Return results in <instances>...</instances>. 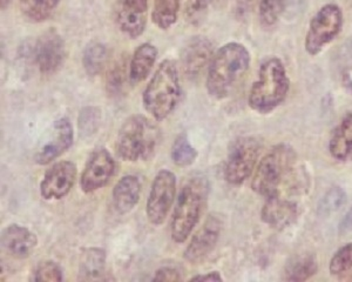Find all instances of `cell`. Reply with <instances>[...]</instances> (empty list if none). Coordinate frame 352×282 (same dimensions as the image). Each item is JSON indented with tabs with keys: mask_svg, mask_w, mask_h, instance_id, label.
Listing matches in <instances>:
<instances>
[{
	"mask_svg": "<svg viewBox=\"0 0 352 282\" xmlns=\"http://www.w3.org/2000/svg\"><path fill=\"white\" fill-rule=\"evenodd\" d=\"M159 132L152 121L140 116H132L124 121L118 138V153L126 162L148 160L155 152Z\"/></svg>",
	"mask_w": 352,
	"mask_h": 282,
	"instance_id": "6",
	"label": "cell"
},
{
	"mask_svg": "<svg viewBox=\"0 0 352 282\" xmlns=\"http://www.w3.org/2000/svg\"><path fill=\"white\" fill-rule=\"evenodd\" d=\"M180 76L174 61H164L157 67L142 96L144 107L156 121L172 114L181 99Z\"/></svg>",
	"mask_w": 352,
	"mask_h": 282,
	"instance_id": "4",
	"label": "cell"
},
{
	"mask_svg": "<svg viewBox=\"0 0 352 282\" xmlns=\"http://www.w3.org/2000/svg\"><path fill=\"white\" fill-rule=\"evenodd\" d=\"M116 173V160L107 149L93 152L81 173L80 186L86 194L94 193L107 185Z\"/></svg>",
	"mask_w": 352,
	"mask_h": 282,
	"instance_id": "11",
	"label": "cell"
},
{
	"mask_svg": "<svg viewBox=\"0 0 352 282\" xmlns=\"http://www.w3.org/2000/svg\"><path fill=\"white\" fill-rule=\"evenodd\" d=\"M297 155L294 149L285 144L272 147L258 162L252 177V188L255 193L268 197L287 190L295 193L305 188V177L296 172Z\"/></svg>",
	"mask_w": 352,
	"mask_h": 282,
	"instance_id": "1",
	"label": "cell"
},
{
	"mask_svg": "<svg viewBox=\"0 0 352 282\" xmlns=\"http://www.w3.org/2000/svg\"><path fill=\"white\" fill-rule=\"evenodd\" d=\"M30 54L39 72L48 76L56 73L64 64L66 45L63 36L51 28L38 38L30 50Z\"/></svg>",
	"mask_w": 352,
	"mask_h": 282,
	"instance_id": "10",
	"label": "cell"
},
{
	"mask_svg": "<svg viewBox=\"0 0 352 282\" xmlns=\"http://www.w3.org/2000/svg\"><path fill=\"white\" fill-rule=\"evenodd\" d=\"M181 275L179 270L173 267H162L157 270L154 275L155 281H181Z\"/></svg>",
	"mask_w": 352,
	"mask_h": 282,
	"instance_id": "35",
	"label": "cell"
},
{
	"mask_svg": "<svg viewBox=\"0 0 352 282\" xmlns=\"http://www.w3.org/2000/svg\"><path fill=\"white\" fill-rule=\"evenodd\" d=\"M352 268V242L340 247L336 253L332 255L329 270L332 275L343 274Z\"/></svg>",
	"mask_w": 352,
	"mask_h": 282,
	"instance_id": "30",
	"label": "cell"
},
{
	"mask_svg": "<svg viewBox=\"0 0 352 282\" xmlns=\"http://www.w3.org/2000/svg\"><path fill=\"white\" fill-rule=\"evenodd\" d=\"M346 202V194L340 187H332L324 197H322L318 205V214L327 217L332 213H336Z\"/></svg>",
	"mask_w": 352,
	"mask_h": 282,
	"instance_id": "29",
	"label": "cell"
},
{
	"mask_svg": "<svg viewBox=\"0 0 352 282\" xmlns=\"http://www.w3.org/2000/svg\"><path fill=\"white\" fill-rule=\"evenodd\" d=\"M318 270V263L315 255L305 254L296 258L292 259L285 268V281L302 282L307 281L316 274Z\"/></svg>",
	"mask_w": 352,
	"mask_h": 282,
	"instance_id": "23",
	"label": "cell"
},
{
	"mask_svg": "<svg viewBox=\"0 0 352 282\" xmlns=\"http://www.w3.org/2000/svg\"><path fill=\"white\" fill-rule=\"evenodd\" d=\"M261 149V141L256 138L242 137L234 141L224 166L226 182L235 186L243 184L252 175Z\"/></svg>",
	"mask_w": 352,
	"mask_h": 282,
	"instance_id": "8",
	"label": "cell"
},
{
	"mask_svg": "<svg viewBox=\"0 0 352 282\" xmlns=\"http://www.w3.org/2000/svg\"><path fill=\"white\" fill-rule=\"evenodd\" d=\"M100 122V109L96 107H85L79 116V129L84 137L94 134Z\"/></svg>",
	"mask_w": 352,
	"mask_h": 282,
	"instance_id": "32",
	"label": "cell"
},
{
	"mask_svg": "<svg viewBox=\"0 0 352 282\" xmlns=\"http://www.w3.org/2000/svg\"><path fill=\"white\" fill-rule=\"evenodd\" d=\"M250 53L240 43L223 45L212 56L207 74V91L209 96L222 100L236 87L250 67Z\"/></svg>",
	"mask_w": 352,
	"mask_h": 282,
	"instance_id": "2",
	"label": "cell"
},
{
	"mask_svg": "<svg viewBox=\"0 0 352 282\" xmlns=\"http://www.w3.org/2000/svg\"><path fill=\"white\" fill-rule=\"evenodd\" d=\"M124 80H126V61L124 58H120L113 64L109 69L107 77V91L112 96H116L124 89Z\"/></svg>",
	"mask_w": 352,
	"mask_h": 282,
	"instance_id": "31",
	"label": "cell"
},
{
	"mask_svg": "<svg viewBox=\"0 0 352 282\" xmlns=\"http://www.w3.org/2000/svg\"><path fill=\"white\" fill-rule=\"evenodd\" d=\"M289 1L290 0H260L258 13L261 24L264 28H270L276 24L287 10Z\"/></svg>",
	"mask_w": 352,
	"mask_h": 282,
	"instance_id": "28",
	"label": "cell"
},
{
	"mask_svg": "<svg viewBox=\"0 0 352 282\" xmlns=\"http://www.w3.org/2000/svg\"><path fill=\"white\" fill-rule=\"evenodd\" d=\"M159 51L151 43L141 44L133 54L129 63V81L132 85H138L148 77L157 59Z\"/></svg>",
	"mask_w": 352,
	"mask_h": 282,
	"instance_id": "21",
	"label": "cell"
},
{
	"mask_svg": "<svg viewBox=\"0 0 352 282\" xmlns=\"http://www.w3.org/2000/svg\"><path fill=\"white\" fill-rule=\"evenodd\" d=\"M352 230V207L345 214L344 218L342 219L340 224V233L345 234Z\"/></svg>",
	"mask_w": 352,
	"mask_h": 282,
	"instance_id": "37",
	"label": "cell"
},
{
	"mask_svg": "<svg viewBox=\"0 0 352 282\" xmlns=\"http://www.w3.org/2000/svg\"><path fill=\"white\" fill-rule=\"evenodd\" d=\"M107 61V50L101 43H91L82 54V65L88 76L96 77L104 69Z\"/></svg>",
	"mask_w": 352,
	"mask_h": 282,
	"instance_id": "26",
	"label": "cell"
},
{
	"mask_svg": "<svg viewBox=\"0 0 352 282\" xmlns=\"http://www.w3.org/2000/svg\"><path fill=\"white\" fill-rule=\"evenodd\" d=\"M329 151L338 162H352V113H346L332 131Z\"/></svg>",
	"mask_w": 352,
	"mask_h": 282,
	"instance_id": "20",
	"label": "cell"
},
{
	"mask_svg": "<svg viewBox=\"0 0 352 282\" xmlns=\"http://www.w3.org/2000/svg\"><path fill=\"white\" fill-rule=\"evenodd\" d=\"M36 234L25 226L13 224L8 226L1 234V247L13 258H28L36 250Z\"/></svg>",
	"mask_w": 352,
	"mask_h": 282,
	"instance_id": "18",
	"label": "cell"
},
{
	"mask_svg": "<svg viewBox=\"0 0 352 282\" xmlns=\"http://www.w3.org/2000/svg\"><path fill=\"white\" fill-rule=\"evenodd\" d=\"M212 0H189L187 8V17L192 24H197L202 21L204 14L208 10Z\"/></svg>",
	"mask_w": 352,
	"mask_h": 282,
	"instance_id": "34",
	"label": "cell"
},
{
	"mask_svg": "<svg viewBox=\"0 0 352 282\" xmlns=\"http://www.w3.org/2000/svg\"><path fill=\"white\" fill-rule=\"evenodd\" d=\"M290 80L280 58L272 56L261 64L256 80L249 92L248 104L252 111L268 114L280 107L288 97Z\"/></svg>",
	"mask_w": 352,
	"mask_h": 282,
	"instance_id": "3",
	"label": "cell"
},
{
	"mask_svg": "<svg viewBox=\"0 0 352 282\" xmlns=\"http://www.w3.org/2000/svg\"><path fill=\"white\" fill-rule=\"evenodd\" d=\"M197 158V151L189 142L186 134L176 138L172 147V160L179 167H188L192 165Z\"/></svg>",
	"mask_w": 352,
	"mask_h": 282,
	"instance_id": "27",
	"label": "cell"
},
{
	"mask_svg": "<svg viewBox=\"0 0 352 282\" xmlns=\"http://www.w3.org/2000/svg\"><path fill=\"white\" fill-rule=\"evenodd\" d=\"M78 169L74 162H58L45 173L41 194L45 200H60L72 190Z\"/></svg>",
	"mask_w": 352,
	"mask_h": 282,
	"instance_id": "13",
	"label": "cell"
},
{
	"mask_svg": "<svg viewBox=\"0 0 352 282\" xmlns=\"http://www.w3.org/2000/svg\"><path fill=\"white\" fill-rule=\"evenodd\" d=\"M209 195L206 177H192L179 193L170 224V234L176 243H184L200 221Z\"/></svg>",
	"mask_w": 352,
	"mask_h": 282,
	"instance_id": "5",
	"label": "cell"
},
{
	"mask_svg": "<svg viewBox=\"0 0 352 282\" xmlns=\"http://www.w3.org/2000/svg\"><path fill=\"white\" fill-rule=\"evenodd\" d=\"M221 228L220 219L215 215L208 217L204 225L201 226L200 230L194 234L192 241L189 242L184 250V259L192 265L204 261L217 246L220 239Z\"/></svg>",
	"mask_w": 352,
	"mask_h": 282,
	"instance_id": "15",
	"label": "cell"
},
{
	"mask_svg": "<svg viewBox=\"0 0 352 282\" xmlns=\"http://www.w3.org/2000/svg\"><path fill=\"white\" fill-rule=\"evenodd\" d=\"M212 47V41L206 36H192L187 41L181 54V64L187 77L200 76L204 67L210 64L214 56Z\"/></svg>",
	"mask_w": 352,
	"mask_h": 282,
	"instance_id": "16",
	"label": "cell"
},
{
	"mask_svg": "<svg viewBox=\"0 0 352 282\" xmlns=\"http://www.w3.org/2000/svg\"><path fill=\"white\" fill-rule=\"evenodd\" d=\"M298 208L295 202L288 200L282 194L265 197L261 219L264 224L274 228H285L296 221Z\"/></svg>",
	"mask_w": 352,
	"mask_h": 282,
	"instance_id": "17",
	"label": "cell"
},
{
	"mask_svg": "<svg viewBox=\"0 0 352 282\" xmlns=\"http://www.w3.org/2000/svg\"><path fill=\"white\" fill-rule=\"evenodd\" d=\"M60 0H19L21 16L31 23H43L52 16Z\"/></svg>",
	"mask_w": 352,
	"mask_h": 282,
	"instance_id": "24",
	"label": "cell"
},
{
	"mask_svg": "<svg viewBox=\"0 0 352 282\" xmlns=\"http://www.w3.org/2000/svg\"><path fill=\"white\" fill-rule=\"evenodd\" d=\"M74 140V132L71 121L67 118H60L53 122L52 131L47 139L34 154V162L38 165H48L71 149Z\"/></svg>",
	"mask_w": 352,
	"mask_h": 282,
	"instance_id": "12",
	"label": "cell"
},
{
	"mask_svg": "<svg viewBox=\"0 0 352 282\" xmlns=\"http://www.w3.org/2000/svg\"><path fill=\"white\" fill-rule=\"evenodd\" d=\"M140 179L135 175H124L113 190V206L119 214H127L139 204L141 197Z\"/></svg>",
	"mask_w": 352,
	"mask_h": 282,
	"instance_id": "19",
	"label": "cell"
},
{
	"mask_svg": "<svg viewBox=\"0 0 352 282\" xmlns=\"http://www.w3.org/2000/svg\"><path fill=\"white\" fill-rule=\"evenodd\" d=\"M63 270L61 267L53 261L41 262L33 273V281H63Z\"/></svg>",
	"mask_w": 352,
	"mask_h": 282,
	"instance_id": "33",
	"label": "cell"
},
{
	"mask_svg": "<svg viewBox=\"0 0 352 282\" xmlns=\"http://www.w3.org/2000/svg\"><path fill=\"white\" fill-rule=\"evenodd\" d=\"M182 1L184 0H154L153 23L161 30L172 28L179 19Z\"/></svg>",
	"mask_w": 352,
	"mask_h": 282,
	"instance_id": "25",
	"label": "cell"
},
{
	"mask_svg": "<svg viewBox=\"0 0 352 282\" xmlns=\"http://www.w3.org/2000/svg\"><path fill=\"white\" fill-rule=\"evenodd\" d=\"M175 193V174L169 169H161L153 180L146 206L147 218L152 225L160 226L164 224L172 210Z\"/></svg>",
	"mask_w": 352,
	"mask_h": 282,
	"instance_id": "9",
	"label": "cell"
},
{
	"mask_svg": "<svg viewBox=\"0 0 352 282\" xmlns=\"http://www.w3.org/2000/svg\"><path fill=\"white\" fill-rule=\"evenodd\" d=\"M343 21V12L338 5L330 3L322 6L309 24L305 41L307 53L312 56L320 54L340 34Z\"/></svg>",
	"mask_w": 352,
	"mask_h": 282,
	"instance_id": "7",
	"label": "cell"
},
{
	"mask_svg": "<svg viewBox=\"0 0 352 282\" xmlns=\"http://www.w3.org/2000/svg\"><path fill=\"white\" fill-rule=\"evenodd\" d=\"M11 3H12V0H0V6H1V10L5 11V10L11 5Z\"/></svg>",
	"mask_w": 352,
	"mask_h": 282,
	"instance_id": "38",
	"label": "cell"
},
{
	"mask_svg": "<svg viewBox=\"0 0 352 282\" xmlns=\"http://www.w3.org/2000/svg\"><path fill=\"white\" fill-rule=\"evenodd\" d=\"M147 12L148 0H116V25L131 39H136L144 32Z\"/></svg>",
	"mask_w": 352,
	"mask_h": 282,
	"instance_id": "14",
	"label": "cell"
},
{
	"mask_svg": "<svg viewBox=\"0 0 352 282\" xmlns=\"http://www.w3.org/2000/svg\"><path fill=\"white\" fill-rule=\"evenodd\" d=\"M106 270V252L102 248L91 247L81 254L79 279L82 281H96L102 278Z\"/></svg>",
	"mask_w": 352,
	"mask_h": 282,
	"instance_id": "22",
	"label": "cell"
},
{
	"mask_svg": "<svg viewBox=\"0 0 352 282\" xmlns=\"http://www.w3.org/2000/svg\"><path fill=\"white\" fill-rule=\"evenodd\" d=\"M223 278L219 272H208L206 274L197 275L190 279V281H222Z\"/></svg>",
	"mask_w": 352,
	"mask_h": 282,
	"instance_id": "36",
	"label": "cell"
}]
</instances>
